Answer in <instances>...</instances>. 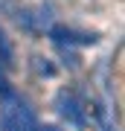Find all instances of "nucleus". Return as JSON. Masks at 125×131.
I'll return each mask as SVG.
<instances>
[{"mask_svg":"<svg viewBox=\"0 0 125 131\" xmlns=\"http://www.w3.org/2000/svg\"><path fill=\"white\" fill-rule=\"evenodd\" d=\"M0 128L3 131H41L35 111L20 93H15L12 84L0 79Z\"/></svg>","mask_w":125,"mask_h":131,"instance_id":"obj_1","label":"nucleus"},{"mask_svg":"<svg viewBox=\"0 0 125 131\" xmlns=\"http://www.w3.org/2000/svg\"><path fill=\"white\" fill-rule=\"evenodd\" d=\"M58 105H61V117H64V119H70L76 128H84V111H82V105L76 102L73 93H61L58 96Z\"/></svg>","mask_w":125,"mask_h":131,"instance_id":"obj_2","label":"nucleus"},{"mask_svg":"<svg viewBox=\"0 0 125 131\" xmlns=\"http://www.w3.org/2000/svg\"><path fill=\"white\" fill-rule=\"evenodd\" d=\"M50 38L55 44H96V35L76 32V29H67V26H52L50 29Z\"/></svg>","mask_w":125,"mask_h":131,"instance_id":"obj_3","label":"nucleus"},{"mask_svg":"<svg viewBox=\"0 0 125 131\" xmlns=\"http://www.w3.org/2000/svg\"><path fill=\"white\" fill-rule=\"evenodd\" d=\"M12 64H15V52H12V44L6 38L3 26H0V70H9Z\"/></svg>","mask_w":125,"mask_h":131,"instance_id":"obj_4","label":"nucleus"}]
</instances>
